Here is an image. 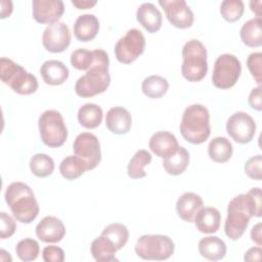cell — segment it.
I'll list each match as a JSON object with an SVG mask.
<instances>
[{
  "label": "cell",
  "instance_id": "5bb4252c",
  "mask_svg": "<svg viewBox=\"0 0 262 262\" xmlns=\"http://www.w3.org/2000/svg\"><path fill=\"white\" fill-rule=\"evenodd\" d=\"M169 23L178 29L190 28L194 21L193 12L184 0H160Z\"/></svg>",
  "mask_w": 262,
  "mask_h": 262
},
{
  "label": "cell",
  "instance_id": "f35d334b",
  "mask_svg": "<svg viewBox=\"0 0 262 262\" xmlns=\"http://www.w3.org/2000/svg\"><path fill=\"white\" fill-rule=\"evenodd\" d=\"M261 165H262V157L261 155L254 156L247 160L245 163V173L247 176L254 180H261L262 177V171H261Z\"/></svg>",
  "mask_w": 262,
  "mask_h": 262
},
{
  "label": "cell",
  "instance_id": "e575fe53",
  "mask_svg": "<svg viewBox=\"0 0 262 262\" xmlns=\"http://www.w3.org/2000/svg\"><path fill=\"white\" fill-rule=\"evenodd\" d=\"M40 252L39 243L34 238H24L15 246L17 257L25 262L36 260Z\"/></svg>",
  "mask_w": 262,
  "mask_h": 262
},
{
  "label": "cell",
  "instance_id": "4316f807",
  "mask_svg": "<svg viewBox=\"0 0 262 262\" xmlns=\"http://www.w3.org/2000/svg\"><path fill=\"white\" fill-rule=\"evenodd\" d=\"M189 164V152L183 146L178 147V149L171 156L163 159V167L165 171L170 175H180L182 174Z\"/></svg>",
  "mask_w": 262,
  "mask_h": 262
},
{
  "label": "cell",
  "instance_id": "cb8c5ba5",
  "mask_svg": "<svg viewBox=\"0 0 262 262\" xmlns=\"http://www.w3.org/2000/svg\"><path fill=\"white\" fill-rule=\"evenodd\" d=\"M198 249L201 256L210 261H218L223 259L227 251L225 243L215 235L205 236L200 239Z\"/></svg>",
  "mask_w": 262,
  "mask_h": 262
},
{
  "label": "cell",
  "instance_id": "d6986e66",
  "mask_svg": "<svg viewBox=\"0 0 262 262\" xmlns=\"http://www.w3.org/2000/svg\"><path fill=\"white\" fill-rule=\"evenodd\" d=\"M131 115L125 107L114 106L107 111L105 116V126L113 134H126L131 129Z\"/></svg>",
  "mask_w": 262,
  "mask_h": 262
},
{
  "label": "cell",
  "instance_id": "b9f144b4",
  "mask_svg": "<svg viewBox=\"0 0 262 262\" xmlns=\"http://www.w3.org/2000/svg\"><path fill=\"white\" fill-rule=\"evenodd\" d=\"M250 106L256 111L262 110V99H261V86L255 87L251 90L248 98Z\"/></svg>",
  "mask_w": 262,
  "mask_h": 262
},
{
  "label": "cell",
  "instance_id": "7402d4cb",
  "mask_svg": "<svg viewBox=\"0 0 262 262\" xmlns=\"http://www.w3.org/2000/svg\"><path fill=\"white\" fill-rule=\"evenodd\" d=\"M73 28L76 39L81 42H88L96 37L99 31V20L94 14H81L75 20Z\"/></svg>",
  "mask_w": 262,
  "mask_h": 262
},
{
  "label": "cell",
  "instance_id": "e0dca14e",
  "mask_svg": "<svg viewBox=\"0 0 262 262\" xmlns=\"http://www.w3.org/2000/svg\"><path fill=\"white\" fill-rule=\"evenodd\" d=\"M148 146L150 150L159 158H167L173 155L179 147L174 134L168 131H158L149 139Z\"/></svg>",
  "mask_w": 262,
  "mask_h": 262
},
{
  "label": "cell",
  "instance_id": "4dcf8cb0",
  "mask_svg": "<svg viewBox=\"0 0 262 262\" xmlns=\"http://www.w3.org/2000/svg\"><path fill=\"white\" fill-rule=\"evenodd\" d=\"M151 160L152 157L149 151H147L146 149H138L128 164V176L132 179H140L145 177L146 173L144 171V167L149 165Z\"/></svg>",
  "mask_w": 262,
  "mask_h": 262
},
{
  "label": "cell",
  "instance_id": "484cf974",
  "mask_svg": "<svg viewBox=\"0 0 262 262\" xmlns=\"http://www.w3.org/2000/svg\"><path fill=\"white\" fill-rule=\"evenodd\" d=\"M261 17H254L247 20L241 28L239 36L243 43L248 47H260L262 45Z\"/></svg>",
  "mask_w": 262,
  "mask_h": 262
},
{
  "label": "cell",
  "instance_id": "9c48e42d",
  "mask_svg": "<svg viewBox=\"0 0 262 262\" xmlns=\"http://www.w3.org/2000/svg\"><path fill=\"white\" fill-rule=\"evenodd\" d=\"M242 74L239 59L230 53L217 57L212 73V83L218 89H229L235 85Z\"/></svg>",
  "mask_w": 262,
  "mask_h": 262
},
{
  "label": "cell",
  "instance_id": "f546056e",
  "mask_svg": "<svg viewBox=\"0 0 262 262\" xmlns=\"http://www.w3.org/2000/svg\"><path fill=\"white\" fill-rule=\"evenodd\" d=\"M169 89V82L162 76L151 75L146 77L141 84V90L148 98H161Z\"/></svg>",
  "mask_w": 262,
  "mask_h": 262
},
{
  "label": "cell",
  "instance_id": "1f68e13d",
  "mask_svg": "<svg viewBox=\"0 0 262 262\" xmlns=\"http://www.w3.org/2000/svg\"><path fill=\"white\" fill-rule=\"evenodd\" d=\"M87 171L86 164L76 156L64 158L59 165L61 176L68 180H75L82 176Z\"/></svg>",
  "mask_w": 262,
  "mask_h": 262
},
{
  "label": "cell",
  "instance_id": "d590c367",
  "mask_svg": "<svg viewBox=\"0 0 262 262\" xmlns=\"http://www.w3.org/2000/svg\"><path fill=\"white\" fill-rule=\"evenodd\" d=\"M245 11V5L242 0H224L220 5V13L228 23L238 20Z\"/></svg>",
  "mask_w": 262,
  "mask_h": 262
},
{
  "label": "cell",
  "instance_id": "bcb514c9",
  "mask_svg": "<svg viewBox=\"0 0 262 262\" xmlns=\"http://www.w3.org/2000/svg\"><path fill=\"white\" fill-rule=\"evenodd\" d=\"M71 2L78 9H88L93 7L97 3L96 1H89V0H72Z\"/></svg>",
  "mask_w": 262,
  "mask_h": 262
},
{
  "label": "cell",
  "instance_id": "8992f818",
  "mask_svg": "<svg viewBox=\"0 0 262 262\" xmlns=\"http://www.w3.org/2000/svg\"><path fill=\"white\" fill-rule=\"evenodd\" d=\"M0 78L5 85L20 95L33 94L39 87L38 80L33 74L7 57L0 58Z\"/></svg>",
  "mask_w": 262,
  "mask_h": 262
},
{
  "label": "cell",
  "instance_id": "4fadbf2b",
  "mask_svg": "<svg viewBox=\"0 0 262 262\" xmlns=\"http://www.w3.org/2000/svg\"><path fill=\"white\" fill-rule=\"evenodd\" d=\"M44 48L52 53L64 51L71 44V33L69 27L63 21L48 25L42 35Z\"/></svg>",
  "mask_w": 262,
  "mask_h": 262
},
{
  "label": "cell",
  "instance_id": "ffe728a7",
  "mask_svg": "<svg viewBox=\"0 0 262 262\" xmlns=\"http://www.w3.org/2000/svg\"><path fill=\"white\" fill-rule=\"evenodd\" d=\"M40 74L47 85L57 86L63 84L68 80L70 72L62 61L49 59L44 61L41 66Z\"/></svg>",
  "mask_w": 262,
  "mask_h": 262
},
{
  "label": "cell",
  "instance_id": "2e32d148",
  "mask_svg": "<svg viewBox=\"0 0 262 262\" xmlns=\"http://www.w3.org/2000/svg\"><path fill=\"white\" fill-rule=\"evenodd\" d=\"M37 237L44 243H58L66 235V227L55 216H46L36 226Z\"/></svg>",
  "mask_w": 262,
  "mask_h": 262
},
{
  "label": "cell",
  "instance_id": "3957f363",
  "mask_svg": "<svg viewBox=\"0 0 262 262\" xmlns=\"http://www.w3.org/2000/svg\"><path fill=\"white\" fill-rule=\"evenodd\" d=\"M4 196L13 217L20 223L29 224L37 218L40 208L28 184L19 181L10 183Z\"/></svg>",
  "mask_w": 262,
  "mask_h": 262
},
{
  "label": "cell",
  "instance_id": "5b68a950",
  "mask_svg": "<svg viewBox=\"0 0 262 262\" xmlns=\"http://www.w3.org/2000/svg\"><path fill=\"white\" fill-rule=\"evenodd\" d=\"M181 74L188 82L203 80L208 72L207 49L198 39L187 41L182 47Z\"/></svg>",
  "mask_w": 262,
  "mask_h": 262
},
{
  "label": "cell",
  "instance_id": "44dd1931",
  "mask_svg": "<svg viewBox=\"0 0 262 262\" xmlns=\"http://www.w3.org/2000/svg\"><path fill=\"white\" fill-rule=\"evenodd\" d=\"M136 19L148 33H156L162 27L163 16L154 3L145 2L138 6Z\"/></svg>",
  "mask_w": 262,
  "mask_h": 262
},
{
  "label": "cell",
  "instance_id": "6da1fadb",
  "mask_svg": "<svg viewBox=\"0 0 262 262\" xmlns=\"http://www.w3.org/2000/svg\"><path fill=\"white\" fill-rule=\"evenodd\" d=\"M261 188L253 187L247 193H241L230 200L227 206V216L224 232L232 241H236L245 233L252 217L262 215Z\"/></svg>",
  "mask_w": 262,
  "mask_h": 262
},
{
  "label": "cell",
  "instance_id": "60d3db41",
  "mask_svg": "<svg viewBox=\"0 0 262 262\" xmlns=\"http://www.w3.org/2000/svg\"><path fill=\"white\" fill-rule=\"evenodd\" d=\"M42 258L45 262H63L64 252L60 247L47 246L42 251Z\"/></svg>",
  "mask_w": 262,
  "mask_h": 262
},
{
  "label": "cell",
  "instance_id": "74e56055",
  "mask_svg": "<svg viewBox=\"0 0 262 262\" xmlns=\"http://www.w3.org/2000/svg\"><path fill=\"white\" fill-rule=\"evenodd\" d=\"M247 67H248L252 77L255 79V81L258 83V85L261 86V82H262V53L261 52L251 53L247 58Z\"/></svg>",
  "mask_w": 262,
  "mask_h": 262
},
{
  "label": "cell",
  "instance_id": "d6a6232c",
  "mask_svg": "<svg viewBox=\"0 0 262 262\" xmlns=\"http://www.w3.org/2000/svg\"><path fill=\"white\" fill-rule=\"evenodd\" d=\"M31 172L40 178L47 177L54 171V162L51 157L46 154L34 155L29 163Z\"/></svg>",
  "mask_w": 262,
  "mask_h": 262
},
{
  "label": "cell",
  "instance_id": "603a6c76",
  "mask_svg": "<svg viewBox=\"0 0 262 262\" xmlns=\"http://www.w3.org/2000/svg\"><path fill=\"white\" fill-rule=\"evenodd\" d=\"M196 229L203 233H215L221 223V214L214 207H203L193 220Z\"/></svg>",
  "mask_w": 262,
  "mask_h": 262
},
{
  "label": "cell",
  "instance_id": "83f0119b",
  "mask_svg": "<svg viewBox=\"0 0 262 262\" xmlns=\"http://www.w3.org/2000/svg\"><path fill=\"white\" fill-rule=\"evenodd\" d=\"M102 110L95 103H85L78 111V122L86 129H95L102 122Z\"/></svg>",
  "mask_w": 262,
  "mask_h": 262
},
{
  "label": "cell",
  "instance_id": "7c38bea8",
  "mask_svg": "<svg viewBox=\"0 0 262 262\" xmlns=\"http://www.w3.org/2000/svg\"><path fill=\"white\" fill-rule=\"evenodd\" d=\"M227 134L237 143H249L255 136L256 123L254 119L245 112L232 114L226 122Z\"/></svg>",
  "mask_w": 262,
  "mask_h": 262
},
{
  "label": "cell",
  "instance_id": "ac0fdd59",
  "mask_svg": "<svg viewBox=\"0 0 262 262\" xmlns=\"http://www.w3.org/2000/svg\"><path fill=\"white\" fill-rule=\"evenodd\" d=\"M204 207L202 198L191 191L182 193L176 202L177 215L185 222L191 223L199 211Z\"/></svg>",
  "mask_w": 262,
  "mask_h": 262
},
{
  "label": "cell",
  "instance_id": "30bf717a",
  "mask_svg": "<svg viewBox=\"0 0 262 262\" xmlns=\"http://www.w3.org/2000/svg\"><path fill=\"white\" fill-rule=\"evenodd\" d=\"M145 38L138 29H130L115 45V55L119 62L129 64L135 61L144 51Z\"/></svg>",
  "mask_w": 262,
  "mask_h": 262
},
{
  "label": "cell",
  "instance_id": "7bdbcfd3",
  "mask_svg": "<svg viewBox=\"0 0 262 262\" xmlns=\"http://www.w3.org/2000/svg\"><path fill=\"white\" fill-rule=\"evenodd\" d=\"M261 254H262V249L261 247H253L250 248L244 256L245 261H260L261 260Z\"/></svg>",
  "mask_w": 262,
  "mask_h": 262
},
{
  "label": "cell",
  "instance_id": "8d00e7d4",
  "mask_svg": "<svg viewBox=\"0 0 262 262\" xmlns=\"http://www.w3.org/2000/svg\"><path fill=\"white\" fill-rule=\"evenodd\" d=\"M95 61V51L78 48L71 54V64L79 71H88Z\"/></svg>",
  "mask_w": 262,
  "mask_h": 262
},
{
  "label": "cell",
  "instance_id": "ab89813d",
  "mask_svg": "<svg viewBox=\"0 0 262 262\" xmlns=\"http://www.w3.org/2000/svg\"><path fill=\"white\" fill-rule=\"evenodd\" d=\"M0 237L2 239L11 237L16 230V223L14 219L6 212L2 211L0 214Z\"/></svg>",
  "mask_w": 262,
  "mask_h": 262
},
{
  "label": "cell",
  "instance_id": "9a60e30c",
  "mask_svg": "<svg viewBox=\"0 0 262 262\" xmlns=\"http://www.w3.org/2000/svg\"><path fill=\"white\" fill-rule=\"evenodd\" d=\"M64 5L61 0H33L32 13L39 24H54L62 16Z\"/></svg>",
  "mask_w": 262,
  "mask_h": 262
},
{
  "label": "cell",
  "instance_id": "7a4b0ae2",
  "mask_svg": "<svg viewBox=\"0 0 262 262\" xmlns=\"http://www.w3.org/2000/svg\"><path fill=\"white\" fill-rule=\"evenodd\" d=\"M95 61L80 77L75 84V92L78 96L87 98L103 93L110 86L111 75L108 72V55L102 49H94Z\"/></svg>",
  "mask_w": 262,
  "mask_h": 262
},
{
  "label": "cell",
  "instance_id": "ee69618b",
  "mask_svg": "<svg viewBox=\"0 0 262 262\" xmlns=\"http://www.w3.org/2000/svg\"><path fill=\"white\" fill-rule=\"evenodd\" d=\"M251 239L259 247L262 246V228L261 223H257L251 230Z\"/></svg>",
  "mask_w": 262,
  "mask_h": 262
},
{
  "label": "cell",
  "instance_id": "d4e9b609",
  "mask_svg": "<svg viewBox=\"0 0 262 262\" xmlns=\"http://www.w3.org/2000/svg\"><path fill=\"white\" fill-rule=\"evenodd\" d=\"M117 248L115 244L106 236L100 235L93 239L90 246V253L92 257L98 262H113L118 261L116 258Z\"/></svg>",
  "mask_w": 262,
  "mask_h": 262
},
{
  "label": "cell",
  "instance_id": "52a82bcc",
  "mask_svg": "<svg viewBox=\"0 0 262 262\" xmlns=\"http://www.w3.org/2000/svg\"><path fill=\"white\" fill-rule=\"evenodd\" d=\"M175 245L171 237L164 234H143L134 247L135 253L143 260L162 261L169 259L174 253Z\"/></svg>",
  "mask_w": 262,
  "mask_h": 262
},
{
  "label": "cell",
  "instance_id": "277c9868",
  "mask_svg": "<svg viewBox=\"0 0 262 262\" xmlns=\"http://www.w3.org/2000/svg\"><path fill=\"white\" fill-rule=\"evenodd\" d=\"M180 133L189 143L201 144L205 142L210 134V114L203 104L194 103L187 106L181 118Z\"/></svg>",
  "mask_w": 262,
  "mask_h": 262
},
{
  "label": "cell",
  "instance_id": "7dc6e473",
  "mask_svg": "<svg viewBox=\"0 0 262 262\" xmlns=\"http://www.w3.org/2000/svg\"><path fill=\"white\" fill-rule=\"evenodd\" d=\"M257 4V1H251L250 2V7H251V10L256 14V17H261V12H260V6H261V3L256 6Z\"/></svg>",
  "mask_w": 262,
  "mask_h": 262
},
{
  "label": "cell",
  "instance_id": "836d02e7",
  "mask_svg": "<svg viewBox=\"0 0 262 262\" xmlns=\"http://www.w3.org/2000/svg\"><path fill=\"white\" fill-rule=\"evenodd\" d=\"M101 234L108 237L115 244L117 250H121L122 248H124L129 239L128 228L124 224L118 222L106 225L103 228Z\"/></svg>",
  "mask_w": 262,
  "mask_h": 262
},
{
  "label": "cell",
  "instance_id": "f6af8a7d",
  "mask_svg": "<svg viewBox=\"0 0 262 262\" xmlns=\"http://www.w3.org/2000/svg\"><path fill=\"white\" fill-rule=\"evenodd\" d=\"M12 9H13V5L11 1L2 0L1 1V18H5L9 16L12 12Z\"/></svg>",
  "mask_w": 262,
  "mask_h": 262
},
{
  "label": "cell",
  "instance_id": "8fae6325",
  "mask_svg": "<svg viewBox=\"0 0 262 262\" xmlns=\"http://www.w3.org/2000/svg\"><path fill=\"white\" fill-rule=\"evenodd\" d=\"M74 155L80 158L87 167V171L95 169L101 161V150L98 138L90 132L77 135L73 143Z\"/></svg>",
  "mask_w": 262,
  "mask_h": 262
},
{
  "label": "cell",
  "instance_id": "ba28073f",
  "mask_svg": "<svg viewBox=\"0 0 262 262\" xmlns=\"http://www.w3.org/2000/svg\"><path fill=\"white\" fill-rule=\"evenodd\" d=\"M42 142L52 148L61 146L68 138V129L61 114L55 110L43 112L38 120Z\"/></svg>",
  "mask_w": 262,
  "mask_h": 262
},
{
  "label": "cell",
  "instance_id": "f1b7e54d",
  "mask_svg": "<svg viewBox=\"0 0 262 262\" xmlns=\"http://www.w3.org/2000/svg\"><path fill=\"white\" fill-rule=\"evenodd\" d=\"M232 151V144L226 137H214L208 145V155L215 163L227 162L231 158Z\"/></svg>",
  "mask_w": 262,
  "mask_h": 262
}]
</instances>
